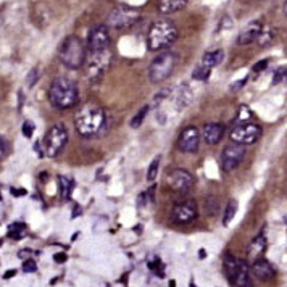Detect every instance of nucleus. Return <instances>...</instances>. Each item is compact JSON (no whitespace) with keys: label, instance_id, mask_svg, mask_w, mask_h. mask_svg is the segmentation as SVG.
Listing matches in <instances>:
<instances>
[{"label":"nucleus","instance_id":"1","mask_svg":"<svg viewBox=\"0 0 287 287\" xmlns=\"http://www.w3.org/2000/svg\"><path fill=\"white\" fill-rule=\"evenodd\" d=\"M107 123V113L97 103H86L74 118V128L83 137L97 136Z\"/></svg>","mask_w":287,"mask_h":287},{"label":"nucleus","instance_id":"2","mask_svg":"<svg viewBox=\"0 0 287 287\" xmlns=\"http://www.w3.org/2000/svg\"><path fill=\"white\" fill-rule=\"evenodd\" d=\"M49 100L50 103L58 110H68L73 108L79 102V89L74 81L69 77L58 76L54 83L50 84L49 89Z\"/></svg>","mask_w":287,"mask_h":287},{"label":"nucleus","instance_id":"3","mask_svg":"<svg viewBox=\"0 0 287 287\" xmlns=\"http://www.w3.org/2000/svg\"><path fill=\"white\" fill-rule=\"evenodd\" d=\"M178 39L176 24L168 18H160L152 23L149 34H147V44L152 52H163L170 49Z\"/></svg>","mask_w":287,"mask_h":287},{"label":"nucleus","instance_id":"4","mask_svg":"<svg viewBox=\"0 0 287 287\" xmlns=\"http://www.w3.org/2000/svg\"><path fill=\"white\" fill-rule=\"evenodd\" d=\"M86 52H88V49H86L84 42L79 37L69 36L60 46L58 58L63 66L69 69H79L81 66H84Z\"/></svg>","mask_w":287,"mask_h":287},{"label":"nucleus","instance_id":"5","mask_svg":"<svg viewBox=\"0 0 287 287\" xmlns=\"http://www.w3.org/2000/svg\"><path fill=\"white\" fill-rule=\"evenodd\" d=\"M111 49L105 50H88L84 60V71L89 81H99L108 71L111 65Z\"/></svg>","mask_w":287,"mask_h":287},{"label":"nucleus","instance_id":"6","mask_svg":"<svg viewBox=\"0 0 287 287\" xmlns=\"http://www.w3.org/2000/svg\"><path fill=\"white\" fill-rule=\"evenodd\" d=\"M66 142H68L66 128L62 125H55L49 129L44 141L39 142L40 145H36V149H37L39 155L47 156V158H54V156H57L58 153H62Z\"/></svg>","mask_w":287,"mask_h":287},{"label":"nucleus","instance_id":"7","mask_svg":"<svg viewBox=\"0 0 287 287\" xmlns=\"http://www.w3.org/2000/svg\"><path fill=\"white\" fill-rule=\"evenodd\" d=\"M176 66V55L170 50H163L156 55L149 68V77L152 83H163L173 74Z\"/></svg>","mask_w":287,"mask_h":287},{"label":"nucleus","instance_id":"8","mask_svg":"<svg viewBox=\"0 0 287 287\" xmlns=\"http://www.w3.org/2000/svg\"><path fill=\"white\" fill-rule=\"evenodd\" d=\"M141 20V13L136 8L126 7V5H118L108 13L107 18V28H113L116 31H125L133 28L137 21Z\"/></svg>","mask_w":287,"mask_h":287},{"label":"nucleus","instance_id":"9","mask_svg":"<svg viewBox=\"0 0 287 287\" xmlns=\"http://www.w3.org/2000/svg\"><path fill=\"white\" fill-rule=\"evenodd\" d=\"M229 137L232 142L240 144V145H252L255 144L260 137H262V128L254 123H245V125H234L231 129Z\"/></svg>","mask_w":287,"mask_h":287},{"label":"nucleus","instance_id":"10","mask_svg":"<svg viewBox=\"0 0 287 287\" xmlns=\"http://www.w3.org/2000/svg\"><path fill=\"white\" fill-rule=\"evenodd\" d=\"M197 216H198L197 202L192 198H186L175 203L171 212V220L176 224H189L194 220H197Z\"/></svg>","mask_w":287,"mask_h":287},{"label":"nucleus","instance_id":"11","mask_svg":"<svg viewBox=\"0 0 287 287\" xmlns=\"http://www.w3.org/2000/svg\"><path fill=\"white\" fill-rule=\"evenodd\" d=\"M243 156H245V145H240V144H236V142L228 144L224 147L223 155H221L223 170L226 173L234 171L242 163Z\"/></svg>","mask_w":287,"mask_h":287},{"label":"nucleus","instance_id":"12","mask_svg":"<svg viewBox=\"0 0 287 287\" xmlns=\"http://www.w3.org/2000/svg\"><path fill=\"white\" fill-rule=\"evenodd\" d=\"M167 182H168V186L173 189V190H176V192L179 194H187L190 189L194 187V176L190 175V173L187 170H182V168H176V170H173L168 178H167Z\"/></svg>","mask_w":287,"mask_h":287},{"label":"nucleus","instance_id":"13","mask_svg":"<svg viewBox=\"0 0 287 287\" xmlns=\"http://www.w3.org/2000/svg\"><path fill=\"white\" fill-rule=\"evenodd\" d=\"M111 46V37L105 24H97L88 32V50H105Z\"/></svg>","mask_w":287,"mask_h":287},{"label":"nucleus","instance_id":"14","mask_svg":"<svg viewBox=\"0 0 287 287\" xmlns=\"http://www.w3.org/2000/svg\"><path fill=\"white\" fill-rule=\"evenodd\" d=\"M200 131L195 126H187L184 131L181 133L178 147L181 152L184 153H195L198 150V144H200Z\"/></svg>","mask_w":287,"mask_h":287},{"label":"nucleus","instance_id":"15","mask_svg":"<svg viewBox=\"0 0 287 287\" xmlns=\"http://www.w3.org/2000/svg\"><path fill=\"white\" fill-rule=\"evenodd\" d=\"M262 29H263V23L260 21V20L250 21L249 24H245L240 29L239 36H237V44L239 46H250V44H254V42L258 40Z\"/></svg>","mask_w":287,"mask_h":287},{"label":"nucleus","instance_id":"16","mask_svg":"<svg viewBox=\"0 0 287 287\" xmlns=\"http://www.w3.org/2000/svg\"><path fill=\"white\" fill-rule=\"evenodd\" d=\"M224 136V126L221 123H207L200 131V137L208 145H216Z\"/></svg>","mask_w":287,"mask_h":287},{"label":"nucleus","instance_id":"17","mask_svg":"<svg viewBox=\"0 0 287 287\" xmlns=\"http://www.w3.org/2000/svg\"><path fill=\"white\" fill-rule=\"evenodd\" d=\"M252 273H254L260 281H271L274 277V268L269 265L268 260L258 258L255 262H252Z\"/></svg>","mask_w":287,"mask_h":287},{"label":"nucleus","instance_id":"18","mask_svg":"<svg viewBox=\"0 0 287 287\" xmlns=\"http://www.w3.org/2000/svg\"><path fill=\"white\" fill-rule=\"evenodd\" d=\"M265 252H266V239L262 234V236L255 237V240L250 243L247 257H249L250 262H255V260H258V258H263Z\"/></svg>","mask_w":287,"mask_h":287},{"label":"nucleus","instance_id":"19","mask_svg":"<svg viewBox=\"0 0 287 287\" xmlns=\"http://www.w3.org/2000/svg\"><path fill=\"white\" fill-rule=\"evenodd\" d=\"M187 2L189 0H160L158 8L163 15H171V13L182 10V8L187 5Z\"/></svg>","mask_w":287,"mask_h":287},{"label":"nucleus","instance_id":"20","mask_svg":"<svg viewBox=\"0 0 287 287\" xmlns=\"http://www.w3.org/2000/svg\"><path fill=\"white\" fill-rule=\"evenodd\" d=\"M223 60H224V52H223V50H213V52H207L200 63L205 65V66H208L210 69H213L215 66L221 65Z\"/></svg>","mask_w":287,"mask_h":287},{"label":"nucleus","instance_id":"21","mask_svg":"<svg viewBox=\"0 0 287 287\" xmlns=\"http://www.w3.org/2000/svg\"><path fill=\"white\" fill-rule=\"evenodd\" d=\"M237 269H239V260L236 257H232L229 254L224 255V271L228 279L234 284V277L237 274Z\"/></svg>","mask_w":287,"mask_h":287},{"label":"nucleus","instance_id":"22","mask_svg":"<svg viewBox=\"0 0 287 287\" xmlns=\"http://www.w3.org/2000/svg\"><path fill=\"white\" fill-rule=\"evenodd\" d=\"M58 187H60V195H62V198L69 200L74 189V182L66 176H58Z\"/></svg>","mask_w":287,"mask_h":287},{"label":"nucleus","instance_id":"23","mask_svg":"<svg viewBox=\"0 0 287 287\" xmlns=\"http://www.w3.org/2000/svg\"><path fill=\"white\" fill-rule=\"evenodd\" d=\"M237 207H239V202L236 198H231L228 205L224 208V215H223V224L224 226H229V223L234 220V216L237 213Z\"/></svg>","mask_w":287,"mask_h":287},{"label":"nucleus","instance_id":"24","mask_svg":"<svg viewBox=\"0 0 287 287\" xmlns=\"http://www.w3.org/2000/svg\"><path fill=\"white\" fill-rule=\"evenodd\" d=\"M273 40H274V28H271V26H263V29L258 37V44L262 47H266L269 44H273Z\"/></svg>","mask_w":287,"mask_h":287},{"label":"nucleus","instance_id":"25","mask_svg":"<svg viewBox=\"0 0 287 287\" xmlns=\"http://www.w3.org/2000/svg\"><path fill=\"white\" fill-rule=\"evenodd\" d=\"M205 212L207 215L215 216L220 213V202H218V197L216 195H208L205 198Z\"/></svg>","mask_w":287,"mask_h":287},{"label":"nucleus","instance_id":"26","mask_svg":"<svg viewBox=\"0 0 287 287\" xmlns=\"http://www.w3.org/2000/svg\"><path fill=\"white\" fill-rule=\"evenodd\" d=\"M190 99H192V95H190V91L187 86H181L179 88V92H176V103L179 107H187L189 105V102Z\"/></svg>","mask_w":287,"mask_h":287},{"label":"nucleus","instance_id":"27","mask_svg":"<svg viewBox=\"0 0 287 287\" xmlns=\"http://www.w3.org/2000/svg\"><path fill=\"white\" fill-rule=\"evenodd\" d=\"M210 74H212V69L202 63H198L192 71V77L195 81H207L208 77H210Z\"/></svg>","mask_w":287,"mask_h":287},{"label":"nucleus","instance_id":"28","mask_svg":"<svg viewBox=\"0 0 287 287\" xmlns=\"http://www.w3.org/2000/svg\"><path fill=\"white\" fill-rule=\"evenodd\" d=\"M150 107L149 105H145L144 108H141L137 113H136V116L131 118V123H129V126H131L133 129H137V128H141V125L144 123V119L147 116V113H149Z\"/></svg>","mask_w":287,"mask_h":287},{"label":"nucleus","instance_id":"29","mask_svg":"<svg viewBox=\"0 0 287 287\" xmlns=\"http://www.w3.org/2000/svg\"><path fill=\"white\" fill-rule=\"evenodd\" d=\"M24 231H26L24 223H13L8 226V236L13 239H21L24 236Z\"/></svg>","mask_w":287,"mask_h":287},{"label":"nucleus","instance_id":"30","mask_svg":"<svg viewBox=\"0 0 287 287\" xmlns=\"http://www.w3.org/2000/svg\"><path fill=\"white\" fill-rule=\"evenodd\" d=\"M254 118V113L250 111L249 107L242 105L239 108V113H237V118H236V125H245V123H250V119Z\"/></svg>","mask_w":287,"mask_h":287},{"label":"nucleus","instance_id":"31","mask_svg":"<svg viewBox=\"0 0 287 287\" xmlns=\"http://www.w3.org/2000/svg\"><path fill=\"white\" fill-rule=\"evenodd\" d=\"M160 156H156V158L150 163V167L149 170H147V181L152 182L156 179V175H158V168H160Z\"/></svg>","mask_w":287,"mask_h":287},{"label":"nucleus","instance_id":"32","mask_svg":"<svg viewBox=\"0 0 287 287\" xmlns=\"http://www.w3.org/2000/svg\"><path fill=\"white\" fill-rule=\"evenodd\" d=\"M287 79V68L285 66H279L274 71V74H273V84L276 86V84H281L282 81H285Z\"/></svg>","mask_w":287,"mask_h":287},{"label":"nucleus","instance_id":"33","mask_svg":"<svg viewBox=\"0 0 287 287\" xmlns=\"http://www.w3.org/2000/svg\"><path fill=\"white\" fill-rule=\"evenodd\" d=\"M37 79H39V69L32 68L28 73V76H26V84H28V88H32V86L37 83Z\"/></svg>","mask_w":287,"mask_h":287},{"label":"nucleus","instance_id":"34","mask_svg":"<svg viewBox=\"0 0 287 287\" xmlns=\"http://www.w3.org/2000/svg\"><path fill=\"white\" fill-rule=\"evenodd\" d=\"M23 271L24 273H36L37 271V265L34 260L28 258V260H24V263H23Z\"/></svg>","mask_w":287,"mask_h":287},{"label":"nucleus","instance_id":"35","mask_svg":"<svg viewBox=\"0 0 287 287\" xmlns=\"http://www.w3.org/2000/svg\"><path fill=\"white\" fill-rule=\"evenodd\" d=\"M34 134V123L32 121H24L23 123V136L26 139H31Z\"/></svg>","mask_w":287,"mask_h":287},{"label":"nucleus","instance_id":"36","mask_svg":"<svg viewBox=\"0 0 287 287\" xmlns=\"http://www.w3.org/2000/svg\"><path fill=\"white\" fill-rule=\"evenodd\" d=\"M266 66H268V60H262V62L255 63V66H254V73H262V71H265Z\"/></svg>","mask_w":287,"mask_h":287},{"label":"nucleus","instance_id":"37","mask_svg":"<svg viewBox=\"0 0 287 287\" xmlns=\"http://www.w3.org/2000/svg\"><path fill=\"white\" fill-rule=\"evenodd\" d=\"M5 155H7V144L4 141V137L0 136V161L5 158Z\"/></svg>","mask_w":287,"mask_h":287},{"label":"nucleus","instance_id":"38","mask_svg":"<svg viewBox=\"0 0 287 287\" xmlns=\"http://www.w3.org/2000/svg\"><path fill=\"white\" fill-rule=\"evenodd\" d=\"M54 260H55L57 263H65L66 260H68V257H66V254H63V252H60V254L54 255Z\"/></svg>","mask_w":287,"mask_h":287},{"label":"nucleus","instance_id":"39","mask_svg":"<svg viewBox=\"0 0 287 287\" xmlns=\"http://www.w3.org/2000/svg\"><path fill=\"white\" fill-rule=\"evenodd\" d=\"M12 194L15 195V197H23V195H26V190L24 189H12Z\"/></svg>","mask_w":287,"mask_h":287},{"label":"nucleus","instance_id":"40","mask_svg":"<svg viewBox=\"0 0 287 287\" xmlns=\"http://www.w3.org/2000/svg\"><path fill=\"white\" fill-rule=\"evenodd\" d=\"M16 274V269H8V271L4 274V277H5V279H10V277H13Z\"/></svg>","mask_w":287,"mask_h":287},{"label":"nucleus","instance_id":"41","mask_svg":"<svg viewBox=\"0 0 287 287\" xmlns=\"http://www.w3.org/2000/svg\"><path fill=\"white\" fill-rule=\"evenodd\" d=\"M77 208H79V207H76V210H74V213H73V218H76L77 215H81V210H77Z\"/></svg>","mask_w":287,"mask_h":287},{"label":"nucleus","instance_id":"42","mask_svg":"<svg viewBox=\"0 0 287 287\" xmlns=\"http://www.w3.org/2000/svg\"><path fill=\"white\" fill-rule=\"evenodd\" d=\"M205 255H207L205 250H200V252H198V257H200V258H205Z\"/></svg>","mask_w":287,"mask_h":287},{"label":"nucleus","instance_id":"43","mask_svg":"<svg viewBox=\"0 0 287 287\" xmlns=\"http://www.w3.org/2000/svg\"><path fill=\"white\" fill-rule=\"evenodd\" d=\"M284 15L287 16V0H285V4H284Z\"/></svg>","mask_w":287,"mask_h":287},{"label":"nucleus","instance_id":"44","mask_svg":"<svg viewBox=\"0 0 287 287\" xmlns=\"http://www.w3.org/2000/svg\"><path fill=\"white\" fill-rule=\"evenodd\" d=\"M168 287H176V282L175 281H170V285Z\"/></svg>","mask_w":287,"mask_h":287},{"label":"nucleus","instance_id":"45","mask_svg":"<svg viewBox=\"0 0 287 287\" xmlns=\"http://www.w3.org/2000/svg\"><path fill=\"white\" fill-rule=\"evenodd\" d=\"M0 245H2V239H0Z\"/></svg>","mask_w":287,"mask_h":287},{"label":"nucleus","instance_id":"46","mask_svg":"<svg viewBox=\"0 0 287 287\" xmlns=\"http://www.w3.org/2000/svg\"><path fill=\"white\" fill-rule=\"evenodd\" d=\"M0 200H2V195H0Z\"/></svg>","mask_w":287,"mask_h":287}]
</instances>
